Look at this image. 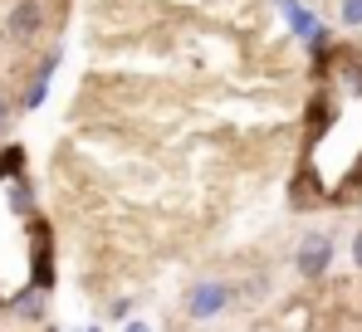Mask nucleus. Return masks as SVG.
<instances>
[{
    "mask_svg": "<svg viewBox=\"0 0 362 332\" xmlns=\"http://www.w3.org/2000/svg\"><path fill=\"white\" fill-rule=\"evenodd\" d=\"M328 264H333V235H323V230H308L299 239V249H294V269L299 278H323L328 274Z\"/></svg>",
    "mask_w": 362,
    "mask_h": 332,
    "instance_id": "2",
    "label": "nucleus"
},
{
    "mask_svg": "<svg viewBox=\"0 0 362 332\" xmlns=\"http://www.w3.org/2000/svg\"><path fill=\"white\" fill-rule=\"evenodd\" d=\"M127 332H147V328H142V323H132V328H127Z\"/></svg>",
    "mask_w": 362,
    "mask_h": 332,
    "instance_id": "8",
    "label": "nucleus"
},
{
    "mask_svg": "<svg viewBox=\"0 0 362 332\" xmlns=\"http://www.w3.org/2000/svg\"><path fill=\"white\" fill-rule=\"evenodd\" d=\"M338 20L348 30H362V0H338Z\"/></svg>",
    "mask_w": 362,
    "mask_h": 332,
    "instance_id": "4",
    "label": "nucleus"
},
{
    "mask_svg": "<svg viewBox=\"0 0 362 332\" xmlns=\"http://www.w3.org/2000/svg\"><path fill=\"white\" fill-rule=\"evenodd\" d=\"M5 132H10V98L0 93V137H5Z\"/></svg>",
    "mask_w": 362,
    "mask_h": 332,
    "instance_id": "5",
    "label": "nucleus"
},
{
    "mask_svg": "<svg viewBox=\"0 0 362 332\" xmlns=\"http://www.w3.org/2000/svg\"><path fill=\"white\" fill-rule=\"evenodd\" d=\"M45 20H49L45 0H15V5L5 10V35H10L15 45H25V40H40V35H45Z\"/></svg>",
    "mask_w": 362,
    "mask_h": 332,
    "instance_id": "3",
    "label": "nucleus"
},
{
    "mask_svg": "<svg viewBox=\"0 0 362 332\" xmlns=\"http://www.w3.org/2000/svg\"><path fill=\"white\" fill-rule=\"evenodd\" d=\"M230 303H235V288L221 283V278H196V283L186 288V318H191V323H211V318H221Z\"/></svg>",
    "mask_w": 362,
    "mask_h": 332,
    "instance_id": "1",
    "label": "nucleus"
},
{
    "mask_svg": "<svg viewBox=\"0 0 362 332\" xmlns=\"http://www.w3.org/2000/svg\"><path fill=\"white\" fill-rule=\"evenodd\" d=\"M353 264H358V269H362V230H358V235H353Z\"/></svg>",
    "mask_w": 362,
    "mask_h": 332,
    "instance_id": "7",
    "label": "nucleus"
},
{
    "mask_svg": "<svg viewBox=\"0 0 362 332\" xmlns=\"http://www.w3.org/2000/svg\"><path fill=\"white\" fill-rule=\"evenodd\" d=\"M108 313H113V318H118V323H122V318H127V313H132V303H127V298H118V303H113V308H108Z\"/></svg>",
    "mask_w": 362,
    "mask_h": 332,
    "instance_id": "6",
    "label": "nucleus"
}]
</instances>
